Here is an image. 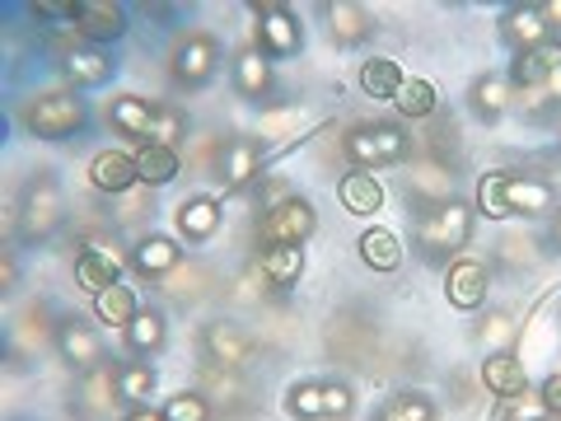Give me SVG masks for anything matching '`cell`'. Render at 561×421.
Instances as JSON below:
<instances>
[{"instance_id": "cell-1", "label": "cell", "mask_w": 561, "mask_h": 421, "mask_svg": "<svg viewBox=\"0 0 561 421\" xmlns=\"http://www.w3.org/2000/svg\"><path fill=\"white\" fill-rule=\"evenodd\" d=\"M90 99L70 84H57V90H43L24 103V132L38 140H76L90 132Z\"/></svg>"}, {"instance_id": "cell-2", "label": "cell", "mask_w": 561, "mask_h": 421, "mask_svg": "<svg viewBox=\"0 0 561 421\" xmlns=\"http://www.w3.org/2000/svg\"><path fill=\"white\" fill-rule=\"evenodd\" d=\"M472 239V206L449 197L440 206H426L416 220V249L426 262H440V268H449L454 258H459L468 249Z\"/></svg>"}, {"instance_id": "cell-3", "label": "cell", "mask_w": 561, "mask_h": 421, "mask_svg": "<svg viewBox=\"0 0 561 421\" xmlns=\"http://www.w3.org/2000/svg\"><path fill=\"white\" fill-rule=\"evenodd\" d=\"M342 155L351 160V169H365V173L393 169L408 160V132L398 122H356L342 136Z\"/></svg>"}, {"instance_id": "cell-4", "label": "cell", "mask_w": 561, "mask_h": 421, "mask_svg": "<svg viewBox=\"0 0 561 421\" xmlns=\"http://www.w3.org/2000/svg\"><path fill=\"white\" fill-rule=\"evenodd\" d=\"M66 225V197H61V183L51 173H38L24 197H20V210H14V235L24 243H47L57 239Z\"/></svg>"}, {"instance_id": "cell-5", "label": "cell", "mask_w": 561, "mask_h": 421, "mask_svg": "<svg viewBox=\"0 0 561 421\" xmlns=\"http://www.w3.org/2000/svg\"><path fill=\"white\" fill-rule=\"evenodd\" d=\"M280 408L290 421H346L356 412V389L346 379H295Z\"/></svg>"}, {"instance_id": "cell-6", "label": "cell", "mask_w": 561, "mask_h": 421, "mask_svg": "<svg viewBox=\"0 0 561 421\" xmlns=\"http://www.w3.org/2000/svg\"><path fill=\"white\" fill-rule=\"evenodd\" d=\"M249 10H257V52L267 61H290L305 52V24L295 5L286 0H249Z\"/></svg>"}, {"instance_id": "cell-7", "label": "cell", "mask_w": 561, "mask_h": 421, "mask_svg": "<svg viewBox=\"0 0 561 421\" xmlns=\"http://www.w3.org/2000/svg\"><path fill=\"white\" fill-rule=\"evenodd\" d=\"M220 57H225V47H220L216 33H206V29L183 33L179 47H173V57H169V76H173L179 90L197 94V90H206V84L216 80Z\"/></svg>"}, {"instance_id": "cell-8", "label": "cell", "mask_w": 561, "mask_h": 421, "mask_svg": "<svg viewBox=\"0 0 561 421\" xmlns=\"http://www.w3.org/2000/svg\"><path fill=\"white\" fill-rule=\"evenodd\" d=\"M51 346H57V356H61V365L70 375H90V371H99L103 361V338H99V328L90 323V319H80V314H61L57 319V328H51Z\"/></svg>"}, {"instance_id": "cell-9", "label": "cell", "mask_w": 561, "mask_h": 421, "mask_svg": "<svg viewBox=\"0 0 561 421\" xmlns=\"http://www.w3.org/2000/svg\"><path fill=\"white\" fill-rule=\"evenodd\" d=\"M313 230H319V210H313L309 197H280L257 225V235L267 249L272 243H305Z\"/></svg>"}, {"instance_id": "cell-10", "label": "cell", "mask_w": 561, "mask_h": 421, "mask_svg": "<svg viewBox=\"0 0 561 421\" xmlns=\"http://www.w3.org/2000/svg\"><path fill=\"white\" fill-rule=\"evenodd\" d=\"M57 61H61V76L70 90H99V84H113L117 76V52L113 47H90V43H80V47H61L57 52Z\"/></svg>"}, {"instance_id": "cell-11", "label": "cell", "mask_w": 561, "mask_h": 421, "mask_svg": "<svg viewBox=\"0 0 561 421\" xmlns=\"http://www.w3.org/2000/svg\"><path fill=\"white\" fill-rule=\"evenodd\" d=\"M491 295V268L478 258H454L445 268V300L449 309H463V314H482Z\"/></svg>"}, {"instance_id": "cell-12", "label": "cell", "mask_w": 561, "mask_h": 421, "mask_svg": "<svg viewBox=\"0 0 561 421\" xmlns=\"http://www.w3.org/2000/svg\"><path fill=\"white\" fill-rule=\"evenodd\" d=\"M127 5H117V0H80L76 5V33L80 43L90 47H113L127 38Z\"/></svg>"}, {"instance_id": "cell-13", "label": "cell", "mask_w": 561, "mask_h": 421, "mask_svg": "<svg viewBox=\"0 0 561 421\" xmlns=\"http://www.w3.org/2000/svg\"><path fill=\"white\" fill-rule=\"evenodd\" d=\"M113 408H122L117 402V365L103 361L99 371L80 375L76 394H70V412H76V421H108Z\"/></svg>"}, {"instance_id": "cell-14", "label": "cell", "mask_w": 561, "mask_h": 421, "mask_svg": "<svg viewBox=\"0 0 561 421\" xmlns=\"http://www.w3.org/2000/svg\"><path fill=\"white\" fill-rule=\"evenodd\" d=\"M262 169H267V146L253 136H234L230 146L220 150V164H216L225 192H249L262 179Z\"/></svg>"}, {"instance_id": "cell-15", "label": "cell", "mask_w": 561, "mask_h": 421, "mask_svg": "<svg viewBox=\"0 0 561 421\" xmlns=\"http://www.w3.org/2000/svg\"><path fill=\"white\" fill-rule=\"evenodd\" d=\"M122 281V258L108 239H84L80 253H76V286L90 291V300L103 291H113Z\"/></svg>"}, {"instance_id": "cell-16", "label": "cell", "mask_w": 561, "mask_h": 421, "mask_svg": "<svg viewBox=\"0 0 561 421\" xmlns=\"http://www.w3.org/2000/svg\"><path fill=\"white\" fill-rule=\"evenodd\" d=\"M179 262H183V239L154 235V230L140 235V239L131 243V253H127V268H131L140 281H164L169 272H179Z\"/></svg>"}, {"instance_id": "cell-17", "label": "cell", "mask_w": 561, "mask_h": 421, "mask_svg": "<svg viewBox=\"0 0 561 421\" xmlns=\"http://www.w3.org/2000/svg\"><path fill=\"white\" fill-rule=\"evenodd\" d=\"M202 346H206V356H210V361L225 365V371H239V365H249V361H253V351H257L253 332L243 328V323H234V319L206 323V328H202Z\"/></svg>"}, {"instance_id": "cell-18", "label": "cell", "mask_w": 561, "mask_h": 421, "mask_svg": "<svg viewBox=\"0 0 561 421\" xmlns=\"http://www.w3.org/2000/svg\"><path fill=\"white\" fill-rule=\"evenodd\" d=\"M230 84H234V94L249 99V103L276 99V70H272V61L262 57L257 47H239V52H234V61H230Z\"/></svg>"}, {"instance_id": "cell-19", "label": "cell", "mask_w": 561, "mask_h": 421, "mask_svg": "<svg viewBox=\"0 0 561 421\" xmlns=\"http://www.w3.org/2000/svg\"><path fill=\"white\" fill-rule=\"evenodd\" d=\"M511 99H515V84H511L505 70H482V76H472V84H468V109H472L478 122H486V127L505 122Z\"/></svg>"}, {"instance_id": "cell-20", "label": "cell", "mask_w": 561, "mask_h": 421, "mask_svg": "<svg viewBox=\"0 0 561 421\" xmlns=\"http://www.w3.org/2000/svg\"><path fill=\"white\" fill-rule=\"evenodd\" d=\"M501 43L515 52H538V47H552V29L542 20L538 5H511L501 14Z\"/></svg>"}, {"instance_id": "cell-21", "label": "cell", "mask_w": 561, "mask_h": 421, "mask_svg": "<svg viewBox=\"0 0 561 421\" xmlns=\"http://www.w3.org/2000/svg\"><path fill=\"white\" fill-rule=\"evenodd\" d=\"M323 24L337 47H365L375 38V14L356 5V0H332V5H323Z\"/></svg>"}, {"instance_id": "cell-22", "label": "cell", "mask_w": 561, "mask_h": 421, "mask_svg": "<svg viewBox=\"0 0 561 421\" xmlns=\"http://www.w3.org/2000/svg\"><path fill=\"white\" fill-rule=\"evenodd\" d=\"M225 225V202L210 197V192H192V197L179 206V235L183 243H210Z\"/></svg>"}, {"instance_id": "cell-23", "label": "cell", "mask_w": 561, "mask_h": 421, "mask_svg": "<svg viewBox=\"0 0 561 421\" xmlns=\"http://www.w3.org/2000/svg\"><path fill=\"white\" fill-rule=\"evenodd\" d=\"M122 342H127L131 361H154L169 346V319H164V309L140 305L136 319L127 323V332H122Z\"/></svg>"}, {"instance_id": "cell-24", "label": "cell", "mask_w": 561, "mask_h": 421, "mask_svg": "<svg viewBox=\"0 0 561 421\" xmlns=\"http://www.w3.org/2000/svg\"><path fill=\"white\" fill-rule=\"evenodd\" d=\"M90 183L99 192H108V197H122V192H131L140 183L136 173V150H99L90 160Z\"/></svg>"}, {"instance_id": "cell-25", "label": "cell", "mask_w": 561, "mask_h": 421, "mask_svg": "<svg viewBox=\"0 0 561 421\" xmlns=\"http://www.w3.org/2000/svg\"><path fill=\"white\" fill-rule=\"evenodd\" d=\"M482 384H486V394H496L505 402V398L529 394V371H524V361L515 351H491V356H482Z\"/></svg>"}, {"instance_id": "cell-26", "label": "cell", "mask_w": 561, "mask_h": 421, "mask_svg": "<svg viewBox=\"0 0 561 421\" xmlns=\"http://www.w3.org/2000/svg\"><path fill=\"white\" fill-rule=\"evenodd\" d=\"M150 122H154V103L150 99H140V94H117L108 103V127L117 136H127L136 140V146H146L150 140Z\"/></svg>"}, {"instance_id": "cell-27", "label": "cell", "mask_w": 561, "mask_h": 421, "mask_svg": "<svg viewBox=\"0 0 561 421\" xmlns=\"http://www.w3.org/2000/svg\"><path fill=\"white\" fill-rule=\"evenodd\" d=\"M305 276V243H272L262 249V281L272 291H295Z\"/></svg>"}, {"instance_id": "cell-28", "label": "cell", "mask_w": 561, "mask_h": 421, "mask_svg": "<svg viewBox=\"0 0 561 421\" xmlns=\"http://www.w3.org/2000/svg\"><path fill=\"white\" fill-rule=\"evenodd\" d=\"M356 258L370 272H398L402 268V239L389 230V225H370V230H360V239H356Z\"/></svg>"}, {"instance_id": "cell-29", "label": "cell", "mask_w": 561, "mask_h": 421, "mask_svg": "<svg viewBox=\"0 0 561 421\" xmlns=\"http://www.w3.org/2000/svg\"><path fill=\"white\" fill-rule=\"evenodd\" d=\"M154 389H160V375H154V361H127L117 365V402L122 408H150Z\"/></svg>"}, {"instance_id": "cell-30", "label": "cell", "mask_w": 561, "mask_h": 421, "mask_svg": "<svg viewBox=\"0 0 561 421\" xmlns=\"http://www.w3.org/2000/svg\"><path fill=\"white\" fill-rule=\"evenodd\" d=\"M505 197H511V210L524 216V220H538V216H552L557 210V192H552V183H542V179H519V173H511Z\"/></svg>"}, {"instance_id": "cell-31", "label": "cell", "mask_w": 561, "mask_h": 421, "mask_svg": "<svg viewBox=\"0 0 561 421\" xmlns=\"http://www.w3.org/2000/svg\"><path fill=\"white\" fill-rule=\"evenodd\" d=\"M337 202H342V210H351V216H375V210L383 206V187H379L375 173L351 169L337 183Z\"/></svg>"}, {"instance_id": "cell-32", "label": "cell", "mask_w": 561, "mask_h": 421, "mask_svg": "<svg viewBox=\"0 0 561 421\" xmlns=\"http://www.w3.org/2000/svg\"><path fill=\"white\" fill-rule=\"evenodd\" d=\"M402 66L393 61V57H370L360 66V90L370 94L375 103H393L398 99V90H402Z\"/></svg>"}, {"instance_id": "cell-33", "label": "cell", "mask_w": 561, "mask_h": 421, "mask_svg": "<svg viewBox=\"0 0 561 421\" xmlns=\"http://www.w3.org/2000/svg\"><path fill=\"white\" fill-rule=\"evenodd\" d=\"M136 309H140V300H136V291L127 286V281H117L113 291L94 295V319H99L103 328H117V332H127V323L136 319Z\"/></svg>"}, {"instance_id": "cell-34", "label": "cell", "mask_w": 561, "mask_h": 421, "mask_svg": "<svg viewBox=\"0 0 561 421\" xmlns=\"http://www.w3.org/2000/svg\"><path fill=\"white\" fill-rule=\"evenodd\" d=\"M179 150H169V146H136V173H140V183L146 187H164L179 179Z\"/></svg>"}, {"instance_id": "cell-35", "label": "cell", "mask_w": 561, "mask_h": 421, "mask_svg": "<svg viewBox=\"0 0 561 421\" xmlns=\"http://www.w3.org/2000/svg\"><path fill=\"white\" fill-rule=\"evenodd\" d=\"M561 57V47H538V52H519V57L511 61V84L515 90H542V80H548V66Z\"/></svg>"}, {"instance_id": "cell-36", "label": "cell", "mask_w": 561, "mask_h": 421, "mask_svg": "<svg viewBox=\"0 0 561 421\" xmlns=\"http://www.w3.org/2000/svg\"><path fill=\"white\" fill-rule=\"evenodd\" d=\"M515 332H519L515 314L486 309V314H478V328H472V338H478V342L486 346V356H491V351H511V346H515Z\"/></svg>"}, {"instance_id": "cell-37", "label": "cell", "mask_w": 561, "mask_h": 421, "mask_svg": "<svg viewBox=\"0 0 561 421\" xmlns=\"http://www.w3.org/2000/svg\"><path fill=\"white\" fill-rule=\"evenodd\" d=\"M505 187H511V173H482L478 179V202H472V210L486 220H511V197H505Z\"/></svg>"}, {"instance_id": "cell-38", "label": "cell", "mask_w": 561, "mask_h": 421, "mask_svg": "<svg viewBox=\"0 0 561 421\" xmlns=\"http://www.w3.org/2000/svg\"><path fill=\"white\" fill-rule=\"evenodd\" d=\"M379 421H440V408H435L426 394L402 389V394H393V398L379 408Z\"/></svg>"}, {"instance_id": "cell-39", "label": "cell", "mask_w": 561, "mask_h": 421, "mask_svg": "<svg viewBox=\"0 0 561 421\" xmlns=\"http://www.w3.org/2000/svg\"><path fill=\"white\" fill-rule=\"evenodd\" d=\"M398 113L408 117V122H416V117H431L435 113V84L426 80V76H408L402 80V90H398Z\"/></svg>"}, {"instance_id": "cell-40", "label": "cell", "mask_w": 561, "mask_h": 421, "mask_svg": "<svg viewBox=\"0 0 561 421\" xmlns=\"http://www.w3.org/2000/svg\"><path fill=\"white\" fill-rule=\"evenodd\" d=\"M187 136V117L179 109H169V103H154V122H150V140L146 146H169L179 150V140Z\"/></svg>"}, {"instance_id": "cell-41", "label": "cell", "mask_w": 561, "mask_h": 421, "mask_svg": "<svg viewBox=\"0 0 561 421\" xmlns=\"http://www.w3.org/2000/svg\"><path fill=\"white\" fill-rule=\"evenodd\" d=\"M160 412H164V421H210V402L197 389H183V394L164 398Z\"/></svg>"}, {"instance_id": "cell-42", "label": "cell", "mask_w": 561, "mask_h": 421, "mask_svg": "<svg viewBox=\"0 0 561 421\" xmlns=\"http://www.w3.org/2000/svg\"><path fill=\"white\" fill-rule=\"evenodd\" d=\"M501 421H552V412L538 394H519V398H505Z\"/></svg>"}, {"instance_id": "cell-43", "label": "cell", "mask_w": 561, "mask_h": 421, "mask_svg": "<svg viewBox=\"0 0 561 421\" xmlns=\"http://www.w3.org/2000/svg\"><path fill=\"white\" fill-rule=\"evenodd\" d=\"M538 398L548 402V412L552 417H561V371H552L548 379H542V389H538Z\"/></svg>"}, {"instance_id": "cell-44", "label": "cell", "mask_w": 561, "mask_h": 421, "mask_svg": "<svg viewBox=\"0 0 561 421\" xmlns=\"http://www.w3.org/2000/svg\"><path fill=\"white\" fill-rule=\"evenodd\" d=\"M542 94H548V99L557 103V109H561V57L548 66V80H542Z\"/></svg>"}, {"instance_id": "cell-45", "label": "cell", "mask_w": 561, "mask_h": 421, "mask_svg": "<svg viewBox=\"0 0 561 421\" xmlns=\"http://www.w3.org/2000/svg\"><path fill=\"white\" fill-rule=\"evenodd\" d=\"M20 286V258H14V249H5V295Z\"/></svg>"}, {"instance_id": "cell-46", "label": "cell", "mask_w": 561, "mask_h": 421, "mask_svg": "<svg viewBox=\"0 0 561 421\" xmlns=\"http://www.w3.org/2000/svg\"><path fill=\"white\" fill-rule=\"evenodd\" d=\"M538 10H542V20H548V29L557 33V29H561V0H542Z\"/></svg>"}, {"instance_id": "cell-47", "label": "cell", "mask_w": 561, "mask_h": 421, "mask_svg": "<svg viewBox=\"0 0 561 421\" xmlns=\"http://www.w3.org/2000/svg\"><path fill=\"white\" fill-rule=\"evenodd\" d=\"M117 421H164V412L160 408H131V412H122Z\"/></svg>"}, {"instance_id": "cell-48", "label": "cell", "mask_w": 561, "mask_h": 421, "mask_svg": "<svg viewBox=\"0 0 561 421\" xmlns=\"http://www.w3.org/2000/svg\"><path fill=\"white\" fill-rule=\"evenodd\" d=\"M548 243H552V253H561V210H552V225H548Z\"/></svg>"}]
</instances>
